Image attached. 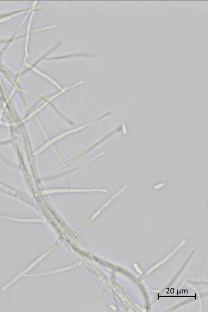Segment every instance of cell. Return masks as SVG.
Returning a JSON list of instances; mask_svg holds the SVG:
<instances>
[{"label":"cell","mask_w":208,"mask_h":312,"mask_svg":"<svg viewBox=\"0 0 208 312\" xmlns=\"http://www.w3.org/2000/svg\"><path fill=\"white\" fill-rule=\"evenodd\" d=\"M104 191L107 192L106 190H100V189H86V190H81V189H55V190L50 191V192L47 193H52V192H88V191Z\"/></svg>","instance_id":"1"}]
</instances>
